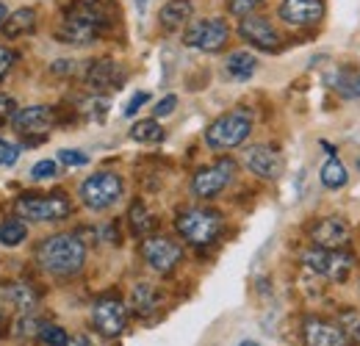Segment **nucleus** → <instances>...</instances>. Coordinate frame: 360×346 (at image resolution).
Listing matches in <instances>:
<instances>
[{
  "instance_id": "nucleus-1",
  "label": "nucleus",
  "mask_w": 360,
  "mask_h": 346,
  "mask_svg": "<svg viewBox=\"0 0 360 346\" xmlns=\"http://www.w3.org/2000/svg\"><path fill=\"white\" fill-rule=\"evenodd\" d=\"M37 263L45 269L47 274H56V277L78 274L86 263V244L75 233H56V236H50L39 244Z\"/></svg>"
},
{
  "instance_id": "nucleus-2",
  "label": "nucleus",
  "mask_w": 360,
  "mask_h": 346,
  "mask_svg": "<svg viewBox=\"0 0 360 346\" xmlns=\"http://www.w3.org/2000/svg\"><path fill=\"white\" fill-rule=\"evenodd\" d=\"M108 25L105 6L100 0H78L61 20L56 37L67 44H91Z\"/></svg>"
},
{
  "instance_id": "nucleus-3",
  "label": "nucleus",
  "mask_w": 360,
  "mask_h": 346,
  "mask_svg": "<svg viewBox=\"0 0 360 346\" xmlns=\"http://www.w3.org/2000/svg\"><path fill=\"white\" fill-rule=\"evenodd\" d=\"M175 230L180 233L183 241H188L194 247H208L222 236L225 219L211 208H186L175 219Z\"/></svg>"
},
{
  "instance_id": "nucleus-4",
  "label": "nucleus",
  "mask_w": 360,
  "mask_h": 346,
  "mask_svg": "<svg viewBox=\"0 0 360 346\" xmlns=\"http://www.w3.org/2000/svg\"><path fill=\"white\" fill-rule=\"evenodd\" d=\"M252 133V114L244 108H236L230 114H222L211 128L205 130V141L211 150H233L244 144Z\"/></svg>"
},
{
  "instance_id": "nucleus-5",
  "label": "nucleus",
  "mask_w": 360,
  "mask_h": 346,
  "mask_svg": "<svg viewBox=\"0 0 360 346\" xmlns=\"http://www.w3.org/2000/svg\"><path fill=\"white\" fill-rule=\"evenodd\" d=\"M302 266H308L314 274L327 277L333 283H344L349 271L355 269V255L347 250H324V247H311L302 252Z\"/></svg>"
},
{
  "instance_id": "nucleus-6",
  "label": "nucleus",
  "mask_w": 360,
  "mask_h": 346,
  "mask_svg": "<svg viewBox=\"0 0 360 346\" xmlns=\"http://www.w3.org/2000/svg\"><path fill=\"white\" fill-rule=\"evenodd\" d=\"M122 177L117 172H94L81 183V200L89 211H105L122 197Z\"/></svg>"
},
{
  "instance_id": "nucleus-7",
  "label": "nucleus",
  "mask_w": 360,
  "mask_h": 346,
  "mask_svg": "<svg viewBox=\"0 0 360 346\" xmlns=\"http://www.w3.org/2000/svg\"><path fill=\"white\" fill-rule=\"evenodd\" d=\"M230 39V28L222 17H211V20H197L188 23L183 31V44L202 50V53H219Z\"/></svg>"
},
{
  "instance_id": "nucleus-8",
  "label": "nucleus",
  "mask_w": 360,
  "mask_h": 346,
  "mask_svg": "<svg viewBox=\"0 0 360 346\" xmlns=\"http://www.w3.org/2000/svg\"><path fill=\"white\" fill-rule=\"evenodd\" d=\"M72 211L70 200L64 194L50 197H20L17 200V217L25 222H58L67 219Z\"/></svg>"
},
{
  "instance_id": "nucleus-9",
  "label": "nucleus",
  "mask_w": 360,
  "mask_h": 346,
  "mask_svg": "<svg viewBox=\"0 0 360 346\" xmlns=\"http://www.w3.org/2000/svg\"><path fill=\"white\" fill-rule=\"evenodd\" d=\"M233 174H236V161L233 158H222V161L200 169L191 177V194L200 197V200H211V197L225 191L227 183L233 180Z\"/></svg>"
},
{
  "instance_id": "nucleus-10",
  "label": "nucleus",
  "mask_w": 360,
  "mask_h": 346,
  "mask_svg": "<svg viewBox=\"0 0 360 346\" xmlns=\"http://www.w3.org/2000/svg\"><path fill=\"white\" fill-rule=\"evenodd\" d=\"M141 258L147 260L150 269H155L158 274H169L183 258V247L175 238L167 236H150L141 244Z\"/></svg>"
},
{
  "instance_id": "nucleus-11",
  "label": "nucleus",
  "mask_w": 360,
  "mask_h": 346,
  "mask_svg": "<svg viewBox=\"0 0 360 346\" xmlns=\"http://www.w3.org/2000/svg\"><path fill=\"white\" fill-rule=\"evenodd\" d=\"M91 321L105 338H117L128 324V307L117 297H103L91 307Z\"/></svg>"
},
{
  "instance_id": "nucleus-12",
  "label": "nucleus",
  "mask_w": 360,
  "mask_h": 346,
  "mask_svg": "<svg viewBox=\"0 0 360 346\" xmlns=\"http://www.w3.org/2000/svg\"><path fill=\"white\" fill-rule=\"evenodd\" d=\"M277 14L291 28H311L324 17V0H283Z\"/></svg>"
},
{
  "instance_id": "nucleus-13",
  "label": "nucleus",
  "mask_w": 360,
  "mask_h": 346,
  "mask_svg": "<svg viewBox=\"0 0 360 346\" xmlns=\"http://www.w3.org/2000/svg\"><path fill=\"white\" fill-rule=\"evenodd\" d=\"M244 164H247L250 172L264 177V180H277L283 174V167H285L280 150L271 147V144H252L244 153Z\"/></svg>"
},
{
  "instance_id": "nucleus-14",
  "label": "nucleus",
  "mask_w": 360,
  "mask_h": 346,
  "mask_svg": "<svg viewBox=\"0 0 360 346\" xmlns=\"http://www.w3.org/2000/svg\"><path fill=\"white\" fill-rule=\"evenodd\" d=\"M302 341L305 346H349V335L341 324L311 316L302 324Z\"/></svg>"
},
{
  "instance_id": "nucleus-15",
  "label": "nucleus",
  "mask_w": 360,
  "mask_h": 346,
  "mask_svg": "<svg viewBox=\"0 0 360 346\" xmlns=\"http://www.w3.org/2000/svg\"><path fill=\"white\" fill-rule=\"evenodd\" d=\"M349 224L341 217H324L311 227V241L324 250H344L349 244Z\"/></svg>"
},
{
  "instance_id": "nucleus-16",
  "label": "nucleus",
  "mask_w": 360,
  "mask_h": 346,
  "mask_svg": "<svg viewBox=\"0 0 360 346\" xmlns=\"http://www.w3.org/2000/svg\"><path fill=\"white\" fill-rule=\"evenodd\" d=\"M238 37L258 50H266V53H274L280 47V34L274 31V25L266 17H252V14L244 17L238 25Z\"/></svg>"
},
{
  "instance_id": "nucleus-17",
  "label": "nucleus",
  "mask_w": 360,
  "mask_h": 346,
  "mask_svg": "<svg viewBox=\"0 0 360 346\" xmlns=\"http://www.w3.org/2000/svg\"><path fill=\"white\" fill-rule=\"evenodd\" d=\"M122 81H125L122 67L111 58H100L86 70V84L94 91H114V89L122 86Z\"/></svg>"
},
{
  "instance_id": "nucleus-18",
  "label": "nucleus",
  "mask_w": 360,
  "mask_h": 346,
  "mask_svg": "<svg viewBox=\"0 0 360 346\" xmlns=\"http://www.w3.org/2000/svg\"><path fill=\"white\" fill-rule=\"evenodd\" d=\"M11 122L20 133H42V130L53 128L56 114L47 105H28V108H17Z\"/></svg>"
},
{
  "instance_id": "nucleus-19",
  "label": "nucleus",
  "mask_w": 360,
  "mask_h": 346,
  "mask_svg": "<svg viewBox=\"0 0 360 346\" xmlns=\"http://www.w3.org/2000/svg\"><path fill=\"white\" fill-rule=\"evenodd\" d=\"M3 297H6V302L11 305V307H17L20 313H31L39 305V291L31 283H11V286H6Z\"/></svg>"
},
{
  "instance_id": "nucleus-20",
  "label": "nucleus",
  "mask_w": 360,
  "mask_h": 346,
  "mask_svg": "<svg viewBox=\"0 0 360 346\" xmlns=\"http://www.w3.org/2000/svg\"><path fill=\"white\" fill-rule=\"evenodd\" d=\"M225 70H227V75L236 78V81H250V78L255 75V70H258V58H255L250 50H233V53L227 56Z\"/></svg>"
},
{
  "instance_id": "nucleus-21",
  "label": "nucleus",
  "mask_w": 360,
  "mask_h": 346,
  "mask_svg": "<svg viewBox=\"0 0 360 346\" xmlns=\"http://www.w3.org/2000/svg\"><path fill=\"white\" fill-rule=\"evenodd\" d=\"M191 14H194L191 0H169V3L158 11V20H161V25H164V28L175 31V28L186 25V23L191 20Z\"/></svg>"
},
{
  "instance_id": "nucleus-22",
  "label": "nucleus",
  "mask_w": 360,
  "mask_h": 346,
  "mask_svg": "<svg viewBox=\"0 0 360 346\" xmlns=\"http://www.w3.org/2000/svg\"><path fill=\"white\" fill-rule=\"evenodd\" d=\"M34 23H37V11L34 8H17L14 14L6 17V23L0 28H3V37L6 39H17L22 34H31L34 31Z\"/></svg>"
},
{
  "instance_id": "nucleus-23",
  "label": "nucleus",
  "mask_w": 360,
  "mask_h": 346,
  "mask_svg": "<svg viewBox=\"0 0 360 346\" xmlns=\"http://www.w3.org/2000/svg\"><path fill=\"white\" fill-rule=\"evenodd\" d=\"M158 305H161V294L150 283H139L134 291H131V307H134L139 316H150Z\"/></svg>"
},
{
  "instance_id": "nucleus-24",
  "label": "nucleus",
  "mask_w": 360,
  "mask_h": 346,
  "mask_svg": "<svg viewBox=\"0 0 360 346\" xmlns=\"http://www.w3.org/2000/svg\"><path fill=\"white\" fill-rule=\"evenodd\" d=\"M327 81H330V86L335 89L341 97H349V100H358L360 97V72H355V70H338Z\"/></svg>"
},
{
  "instance_id": "nucleus-25",
  "label": "nucleus",
  "mask_w": 360,
  "mask_h": 346,
  "mask_svg": "<svg viewBox=\"0 0 360 346\" xmlns=\"http://www.w3.org/2000/svg\"><path fill=\"white\" fill-rule=\"evenodd\" d=\"M319 177H321V186H324V188H341V186H347V180H349L344 164H341L335 155H330V158L321 164Z\"/></svg>"
},
{
  "instance_id": "nucleus-26",
  "label": "nucleus",
  "mask_w": 360,
  "mask_h": 346,
  "mask_svg": "<svg viewBox=\"0 0 360 346\" xmlns=\"http://www.w3.org/2000/svg\"><path fill=\"white\" fill-rule=\"evenodd\" d=\"M28 236V227L22 219H6L0 222V244L3 247H20Z\"/></svg>"
},
{
  "instance_id": "nucleus-27",
  "label": "nucleus",
  "mask_w": 360,
  "mask_h": 346,
  "mask_svg": "<svg viewBox=\"0 0 360 346\" xmlns=\"http://www.w3.org/2000/svg\"><path fill=\"white\" fill-rule=\"evenodd\" d=\"M131 136H134V141H141V144H158V141H164L167 133L158 125V120H141L131 128Z\"/></svg>"
},
{
  "instance_id": "nucleus-28",
  "label": "nucleus",
  "mask_w": 360,
  "mask_h": 346,
  "mask_svg": "<svg viewBox=\"0 0 360 346\" xmlns=\"http://www.w3.org/2000/svg\"><path fill=\"white\" fill-rule=\"evenodd\" d=\"M131 227H134L136 236H144L153 227V217H150V211L141 203H136L134 208H131Z\"/></svg>"
},
{
  "instance_id": "nucleus-29",
  "label": "nucleus",
  "mask_w": 360,
  "mask_h": 346,
  "mask_svg": "<svg viewBox=\"0 0 360 346\" xmlns=\"http://www.w3.org/2000/svg\"><path fill=\"white\" fill-rule=\"evenodd\" d=\"M39 338H42L47 346H67V341H70V335H67L64 327H58V324H42Z\"/></svg>"
},
{
  "instance_id": "nucleus-30",
  "label": "nucleus",
  "mask_w": 360,
  "mask_h": 346,
  "mask_svg": "<svg viewBox=\"0 0 360 346\" xmlns=\"http://www.w3.org/2000/svg\"><path fill=\"white\" fill-rule=\"evenodd\" d=\"M58 161L64 167H86L89 164V155L84 150H58Z\"/></svg>"
},
{
  "instance_id": "nucleus-31",
  "label": "nucleus",
  "mask_w": 360,
  "mask_h": 346,
  "mask_svg": "<svg viewBox=\"0 0 360 346\" xmlns=\"http://www.w3.org/2000/svg\"><path fill=\"white\" fill-rule=\"evenodd\" d=\"M39 330H42V321L37 319V316H31V313H22V319L17 321V335H39Z\"/></svg>"
},
{
  "instance_id": "nucleus-32",
  "label": "nucleus",
  "mask_w": 360,
  "mask_h": 346,
  "mask_svg": "<svg viewBox=\"0 0 360 346\" xmlns=\"http://www.w3.org/2000/svg\"><path fill=\"white\" fill-rule=\"evenodd\" d=\"M264 0H227V11L236 17H250Z\"/></svg>"
},
{
  "instance_id": "nucleus-33",
  "label": "nucleus",
  "mask_w": 360,
  "mask_h": 346,
  "mask_svg": "<svg viewBox=\"0 0 360 346\" xmlns=\"http://www.w3.org/2000/svg\"><path fill=\"white\" fill-rule=\"evenodd\" d=\"M17 158H20V147L0 139V167H11V164H17Z\"/></svg>"
},
{
  "instance_id": "nucleus-34",
  "label": "nucleus",
  "mask_w": 360,
  "mask_h": 346,
  "mask_svg": "<svg viewBox=\"0 0 360 346\" xmlns=\"http://www.w3.org/2000/svg\"><path fill=\"white\" fill-rule=\"evenodd\" d=\"M56 172H58V164L47 158V161H37V164H34L31 177H34V180H47V177H56Z\"/></svg>"
},
{
  "instance_id": "nucleus-35",
  "label": "nucleus",
  "mask_w": 360,
  "mask_h": 346,
  "mask_svg": "<svg viewBox=\"0 0 360 346\" xmlns=\"http://www.w3.org/2000/svg\"><path fill=\"white\" fill-rule=\"evenodd\" d=\"M175 108H178V97H175V94H167V97H164V100H161V103L153 108V117H155V120H161V117H169Z\"/></svg>"
},
{
  "instance_id": "nucleus-36",
  "label": "nucleus",
  "mask_w": 360,
  "mask_h": 346,
  "mask_svg": "<svg viewBox=\"0 0 360 346\" xmlns=\"http://www.w3.org/2000/svg\"><path fill=\"white\" fill-rule=\"evenodd\" d=\"M14 114H17L14 97H11V94H0V125L8 122V120H14Z\"/></svg>"
},
{
  "instance_id": "nucleus-37",
  "label": "nucleus",
  "mask_w": 360,
  "mask_h": 346,
  "mask_svg": "<svg viewBox=\"0 0 360 346\" xmlns=\"http://www.w3.org/2000/svg\"><path fill=\"white\" fill-rule=\"evenodd\" d=\"M50 70H53V75H75L78 64L72 58H58V61L50 64Z\"/></svg>"
},
{
  "instance_id": "nucleus-38",
  "label": "nucleus",
  "mask_w": 360,
  "mask_h": 346,
  "mask_svg": "<svg viewBox=\"0 0 360 346\" xmlns=\"http://www.w3.org/2000/svg\"><path fill=\"white\" fill-rule=\"evenodd\" d=\"M344 324H347V335H352V341L360 346V316L358 313H347Z\"/></svg>"
},
{
  "instance_id": "nucleus-39",
  "label": "nucleus",
  "mask_w": 360,
  "mask_h": 346,
  "mask_svg": "<svg viewBox=\"0 0 360 346\" xmlns=\"http://www.w3.org/2000/svg\"><path fill=\"white\" fill-rule=\"evenodd\" d=\"M14 61H17V53L8 50V47H0V81L8 75V70H11Z\"/></svg>"
},
{
  "instance_id": "nucleus-40",
  "label": "nucleus",
  "mask_w": 360,
  "mask_h": 346,
  "mask_svg": "<svg viewBox=\"0 0 360 346\" xmlns=\"http://www.w3.org/2000/svg\"><path fill=\"white\" fill-rule=\"evenodd\" d=\"M147 100H150V94H147V91H136L134 97H131V103L125 105V117H136V114H139V108H141Z\"/></svg>"
},
{
  "instance_id": "nucleus-41",
  "label": "nucleus",
  "mask_w": 360,
  "mask_h": 346,
  "mask_svg": "<svg viewBox=\"0 0 360 346\" xmlns=\"http://www.w3.org/2000/svg\"><path fill=\"white\" fill-rule=\"evenodd\" d=\"M89 108H91V117L103 122V120H105V114H108V100H105V97H97V100H91Z\"/></svg>"
},
{
  "instance_id": "nucleus-42",
  "label": "nucleus",
  "mask_w": 360,
  "mask_h": 346,
  "mask_svg": "<svg viewBox=\"0 0 360 346\" xmlns=\"http://www.w3.org/2000/svg\"><path fill=\"white\" fill-rule=\"evenodd\" d=\"M67 346H91L89 338H84V335H75V338H70L67 341Z\"/></svg>"
},
{
  "instance_id": "nucleus-43",
  "label": "nucleus",
  "mask_w": 360,
  "mask_h": 346,
  "mask_svg": "<svg viewBox=\"0 0 360 346\" xmlns=\"http://www.w3.org/2000/svg\"><path fill=\"white\" fill-rule=\"evenodd\" d=\"M6 17H8V8H6V6H3V3H0V25H3V23H6Z\"/></svg>"
},
{
  "instance_id": "nucleus-44",
  "label": "nucleus",
  "mask_w": 360,
  "mask_h": 346,
  "mask_svg": "<svg viewBox=\"0 0 360 346\" xmlns=\"http://www.w3.org/2000/svg\"><path fill=\"white\" fill-rule=\"evenodd\" d=\"M321 147H324V150H327L330 155H335V147H333V144H327V141H321Z\"/></svg>"
},
{
  "instance_id": "nucleus-45",
  "label": "nucleus",
  "mask_w": 360,
  "mask_h": 346,
  "mask_svg": "<svg viewBox=\"0 0 360 346\" xmlns=\"http://www.w3.org/2000/svg\"><path fill=\"white\" fill-rule=\"evenodd\" d=\"M144 6H147V0H136V8L139 11H144Z\"/></svg>"
},
{
  "instance_id": "nucleus-46",
  "label": "nucleus",
  "mask_w": 360,
  "mask_h": 346,
  "mask_svg": "<svg viewBox=\"0 0 360 346\" xmlns=\"http://www.w3.org/2000/svg\"><path fill=\"white\" fill-rule=\"evenodd\" d=\"M238 346H261V344H255V341H241Z\"/></svg>"
},
{
  "instance_id": "nucleus-47",
  "label": "nucleus",
  "mask_w": 360,
  "mask_h": 346,
  "mask_svg": "<svg viewBox=\"0 0 360 346\" xmlns=\"http://www.w3.org/2000/svg\"><path fill=\"white\" fill-rule=\"evenodd\" d=\"M358 169H360V158H358Z\"/></svg>"
}]
</instances>
